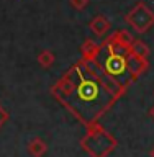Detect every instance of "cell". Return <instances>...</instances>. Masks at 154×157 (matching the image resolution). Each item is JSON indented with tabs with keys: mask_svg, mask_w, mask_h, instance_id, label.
<instances>
[{
	"mask_svg": "<svg viewBox=\"0 0 154 157\" xmlns=\"http://www.w3.org/2000/svg\"><path fill=\"white\" fill-rule=\"evenodd\" d=\"M100 62L81 59L64 72L51 87V95L71 111L85 128L97 124L102 116L116 103L102 82Z\"/></svg>",
	"mask_w": 154,
	"mask_h": 157,
	"instance_id": "cell-1",
	"label": "cell"
},
{
	"mask_svg": "<svg viewBox=\"0 0 154 157\" xmlns=\"http://www.w3.org/2000/svg\"><path fill=\"white\" fill-rule=\"evenodd\" d=\"M81 147L90 157H108L118 147V141L112 132L97 123L87 128L85 136L81 139Z\"/></svg>",
	"mask_w": 154,
	"mask_h": 157,
	"instance_id": "cell-2",
	"label": "cell"
},
{
	"mask_svg": "<svg viewBox=\"0 0 154 157\" xmlns=\"http://www.w3.org/2000/svg\"><path fill=\"white\" fill-rule=\"evenodd\" d=\"M98 62H100V67L102 71L108 74V75L115 77L116 80H120L121 83H125L126 87L131 85L133 82V77L130 71H128V64H126V56H120V54H110L107 52L105 57L98 59Z\"/></svg>",
	"mask_w": 154,
	"mask_h": 157,
	"instance_id": "cell-3",
	"label": "cell"
},
{
	"mask_svg": "<svg viewBox=\"0 0 154 157\" xmlns=\"http://www.w3.org/2000/svg\"><path fill=\"white\" fill-rule=\"evenodd\" d=\"M125 21L135 29L136 33H148L154 26V12L146 3L138 2L130 12L125 15Z\"/></svg>",
	"mask_w": 154,
	"mask_h": 157,
	"instance_id": "cell-4",
	"label": "cell"
},
{
	"mask_svg": "<svg viewBox=\"0 0 154 157\" xmlns=\"http://www.w3.org/2000/svg\"><path fill=\"white\" fill-rule=\"evenodd\" d=\"M126 64H128V71H130L131 77H133V82L138 80L140 75H143L148 71V67H149L148 57H140V56H135L131 52L126 56Z\"/></svg>",
	"mask_w": 154,
	"mask_h": 157,
	"instance_id": "cell-5",
	"label": "cell"
},
{
	"mask_svg": "<svg viewBox=\"0 0 154 157\" xmlns=\"http://www.w3.org/2000/svg\"><path fill=\"white\" fill-rule=\"evenodd\" d=\"M102 82H103V87L107 88V92L110 93L116 101L120 100L128 90V87L125 85V83H121L120 80H116L115 77L108 75V74H105V72H102Z\"/></svg>",
	"mask_w": 154,
	"mask_h": 157,
	"instance_id": "cell-6",
	"label": "cell"
},
{
	"mask_svg": "<svg viewBox=\"0 0 154 157\" xmlns=\"http://www.w3.org/2000/svg\"><path fill=\"white\" fill-rule=\"evenodd\" d=\"M103 51L102 44L95 43L93 39H85L81 46V54H82V59L87 62H97L100 54Z\"/></svg>",
	"mask_w": 154,
	"mask_h": 157,
	"instance_id": "cell-7",
	"label": "cell"
},
{
	"mask_svg": "<svg viewBox=\"0 0 154 157\" xmlns=\"http://www.w3.org/2000/svg\"><path fill=\"white\" fill-rule=\"evenodd\" d=\"M102 48L105 49V52H110V54H120V56H128V54H130V46L123 44L120 39H118L116 33H113L112 36H108L105 41H103Z\"/></svg>",
	"mask_w": 154,
	"mask_h": 157,
	"instance_id": "cell-8",
	"label": "cell"
},
{
	"mask_svg": "<svg viewBox=\"0 0 154 157\" xmlns=\"http://www.w3.org/2000/svg\"><path fill=\"white\" fill-rule=\"evenodd\" d=\"M89 28L92 29V33L95 34V36L102 38L103 34H107V31L112 28V23L108 21V18L105 15H97V17L89 23Z\"/></svg>",
	"mask_w": 154,
	"mask_h": 157,
	"instance_id": "cell-9",
	"label": "cell"
},
{
	"mask_svg": "<svg viewBox=\"0 0 154 157\" xmlns=\"http://www.w3.org/2000/svg\"><path fill=\"white\" fill-rule=\"evenodd\" d=\"M48 152V144L41 137H33L28 142V154L31 157H43Z\"/></svg>",
	"mask_w": 154,
	"mask_h": 157,
	"instance_id": "cell-10",
	"label": "cell"
},
{
	"mask_svg": "<svg viewBox=\"0 0 154 157\" xmlns=\"http://www.w3.org/2000/svg\"><path fill=\"white\" fill-rule=\"evenodd\" d=\"M130 52L135 54V56H140V57H148L151 54V49L141 39H133L130 44Z\"/></svg>",
	"mask_w": 154,
	"mask_h": 157,
	"instance_id": "cell-11",
	"label": "cell"
},
{
	"mask_svg": "<svg viewBox=\"0 0 154 157\" xmlns=\"http://www.w3.org/2000/svg\"><path fill=\"white\" fill-rule=\"evenodd\" d=\"M36 61L43 69H49L54 64V61H56V56H54V52L49 51V49H43V51L38 54Z\"/></svg>",
	"mask_w": 154,
	"mask_h": 157,
	"instance_id": "cell-12",
	"label": "cell"
},
{
	"mask_svg": "<svg viewBox=\"0 0 154 157\" xmlns=\"http://www.w3.org/2000/svg\"><path fill=\"white\" fill-rule=\"evenodd\" d=\"M116 36H118V39H120L123 44H126V46H130L131 41L135 39L130 34V31H126V29H120V31H116Z\"/></svg>",
	"mask_w": 154,
	"mask_h": 157,
	"instance_id": "cell-13",
	"label": "cell"
},
{
	"mask_svg": "<svg viewBox=\"0 0 154 157\" xmlns=\"http://www.w3.org/2000/svg\"><path fill=\"white\" fill-rule=\"evenodd\" d=\"M89 2H90V0H69L71 7L74 10H77V12H82V10L89 5Z\"/></svg>",
	"mask_w": 154,
	"mask_h": 157,
	"instance_id": "cell-14",
	"label": "cell"
},
{
	"mask_svg": "<svg viewBox=\"0 0 154 157\" xmlns=\"http://www.w3.org/2000/svg\"><path fill=\"white\" fill-rule=\"evenodd\" d=\"M7 121H8V111L0 105V128H2Z\"/></svg>",
	"mask_w": 154,
	"mask_h": 157,
	"instance_id": "cell-15",
	"label": "cell"
},
{
	"mask_svg": "<svg viewBox=\"0 0 154 157\" xmlns=\"http://www.w3.org/2000/svg\"><path fill=\"white\" fill-rule=\"evenodd\" d=\"M149 116L154 120V106H151V110H149Z\"/></svg>",
	"mask_w": 154,
	"mask_h": 157,
	"instance_id": "cell-16",
	"label": "cell"
},
{
	"mask_svg": "<svg viewBox=\"0 0 154 157\" xmlns=\"http://www.w3.org/2000/svg\"><path fill=\"white\" fill-rule=\"evenodd\" d=\"M149 154H151V157H154V147L151 149V152H149Z\"/></svg>",
	"mask_w": 154,
	"mask_h": 157,
	"instance_id": "cell-17",
	"label": "cell"
}]
</instances>
